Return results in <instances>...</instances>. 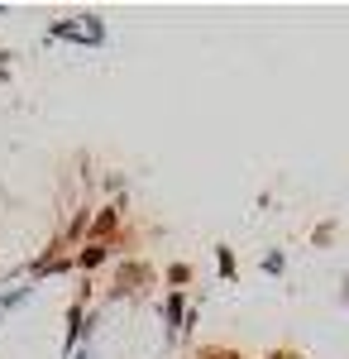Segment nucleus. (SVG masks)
<instances>
[{
  "mask_svg": "<svg viewBox=\"0 0 349 359\" xmlns=\"http://www.w3.org/2000/svg\"><path fill=\"white\" fill-rule=\"evenodd\" d=\"M130 192L86 144L0 111V292L72 264L125 254Z\"/></svg>",
  "mask_w": 349,
  "mask_h": 359,
  "instance_id": "obj_1",
  "label": "nucleus"
},
{
  "mask_svg": "<svg viewBox=\"0 0 349 359\" xmlns=\"http://www.w3.org/2000/svg\"><path fill=\"white\" fill-rule=\"evenodd\" d=\"M187 287L172 269L144 254L106 264L72 359H182Z\"/></svg>",
  "mask_w": 349,
  "mask_h": 359,
  "instance_id": "obj_2",
  "label": "nucleus"
},
{
  "mask_svg": "<svg viewBox=\"0 0 349 359\" xmlns=\"http://www.w3.org/2000/svg\"><path fill=\"white\" fill-rule=\"evenodd\" d=\"M115 254H81L0 292V359H72L96 283Z\"/></svg>",
  "mask_w": 349,
  "mask_h": 359,
  "instance_id": "obj_3",
  "label": "nucleus"
},
{
  "mask_svg": "<svg viewBox=\"0 0 349 359\" xmlns=\"http://www.w3.org/2000/svg\"><path fill=\"white\" fill-rule=\"evenodd\" d=\"M196 359H301L292 350H235V345H211V350H201Z\"/></svg>",
  "mask_w": 349,
  "mask_h": 359,
  "instance_id": "obj_4",
  "label": "nucleus"
}]
</instances>
